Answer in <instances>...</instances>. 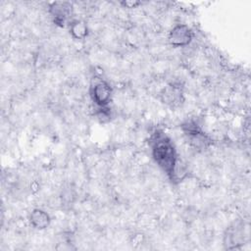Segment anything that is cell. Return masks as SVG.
<instances>
[{
  "instance_id": "cell-6",
  "label": "cell",
  "mask_w": 251,
  "mask_h": 251,
  "mask_svg": "<svg viewBox=\"0 0 251 251\" xmlns=\"http://www.w3.org/2000/svg\"><path fill=\"white\" fill-rule=\"evenodd\" d=\"M70 33L75 39H84L88 33V28L85 22L75 20L70 24Z\"/></svg>"
},
{
  "instance_id": "cell-3",
  "label": "cell",
  "mask_w": 251,
  "mask_h": 251,
  "mask_svg": "<svg viewBox=\"0 0 251 251\" xmlns=\"http://www.w3.org/2000/svg\"><path fill=\"white\" fill-rule=\"evenodd\" d=\"M91 98L93 102L99 107L104 108L110 102L112 96V88L104 80L96 82L91 88Z\"/></svg>"
},
{
  "instance_id": "cell-1",
  "label": "cell",
  "mask_w": 251,
  "mask_h": 251,
  "mask_svg": "<svg viewBox=\"0 0 251 251\" xmlns=\"http://www.w3.org/2000/svg\"><path fill=\"white\" fill-rule=\"evenodd\" d=\"M150 144L152 156L157 165L171 179L175 180L177 167V156L171 139L164 133L156 132L152 135Z\"/></svg>"
},
{
  "instance_id": "cell-7",
  "label": "cell",
  "mask_w": 251,
  "mask_h": 251,
  "mask_svg": "<svg viewBox=\"0 0 251 251\" xmlns=\"http://www.w3.org/2000/svg\"><path fill=\"white\" fill-rule=\"evenodd\" d=\"M140 4H141V2H139V1H123L122 2V5L126 8H136Z\"/></svg>"
},
{
  "instance_id": "cell-5",
  "label": "cell",
  "mask_w": 251,
  "mask_h": 251,
  "mask_svg": "<svg viewBox=\"0 0 251 251\" xmlns=\"http://www.w3.org/2000/svg\"><path fill=\"white\" fill-rule=\"evenodd\" d=\"M30 225L37 229H44L50 224L49 215L40 209H34L29 215Z\"/></svg>"
},
{
  "instance_id": "cell-2",
  "label": "cell",
  "mask_w": 251,
  "mask_h": 251,
  "mask_svg": "<svg viewBox=\"0 0 251 251\" xmlns=\"http://www.w3.org/2000/svg\"><path fill=\"white\" fill-rule=\"evenodd\" d=\"M193 38L192 30L185 25H176L169 33V42L175 47L188 45Z\"/></svg>"
},
{
  "instance_id": "cell-4",
  "label": "cell",
  "mask_w": 251,
  "mask_h": 251,
  "mask_svg": "<svg viewBox=\"0 0 251 251\" xmlns=\"http://www.w3.org/2000/svg\"><path fill=\"white\" fill-rule=\"evenodd\" d=\"M72 13V4L69 2H54L50 5V14L56 25L64 26Z\"/></svg>"
}]
</instances>
